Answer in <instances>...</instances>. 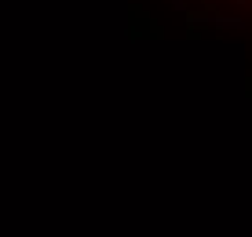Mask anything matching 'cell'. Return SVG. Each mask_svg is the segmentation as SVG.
Returning a JSON list of instances; mask_svg holds the SVG:
<instances>
[{
  "instance_id": "obj_1",
  "label": "cell",
  "mask_w": 252,
  "mask_h": 237,
  "mask_svg": "<svg viewBox=\"0 0 252 237\" xmlns=\"http://www.w3.org/2000/svg\"><path fill=\"white\" fill-rule=\"evenodd\" d=\"M172 4H183V0H172Z\"/></svg>"
}]
</instances>
